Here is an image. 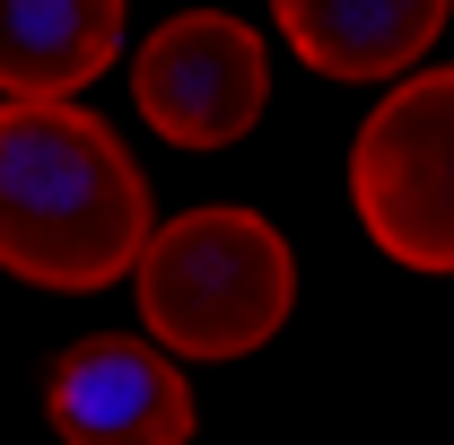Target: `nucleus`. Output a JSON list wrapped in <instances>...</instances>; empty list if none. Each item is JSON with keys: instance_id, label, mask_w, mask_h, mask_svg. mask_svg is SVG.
I'll return each instance as SVG.
<instances>
[{"instance_id": "f257e3e1", "label": "nucleus", "mask_w": 454, "mask_h": 445, "mask_svg": "<svg viewBox=\"0 0 454 445\" xmlns=\"http://www.w3.org/2000/svg\"><path fill=\"white\" fill-rule=\"evenodd\" d=\"M149 245V183L88 105H0V271L106 288Z\"/></svg>"}, {"instance_id": "f03ea898", "label": "nucleus", "mask_w": 454, "mask_h": 445, "mask_svg": "<svg viewBox=\"0 0 454 445\" xmlns=\"http://www.w3.org/2000/svg\"><path fill=\"white\" fill-rule=\"evenodd\" d=\"M131 279H140V324L167 358H245L297 306V254L245 201H210L149 227Z\"/></svg>"}, {"instance_id": "7ed1b4c3", "label": "nucleus", "mask_w": 454, "mask_h": 445, "mask_svg": "<svg viewBox=\"0 0 454 445\" xmlns=\"http://www.w3.org/2000/svg\"><path fill=\"white\" fill-rule=\"evenodd\" d=\"M349 201L376 254H394L402 271L454 279V61L394 79L385 105L358 122Z\"/></svg>"}, {"instance_id": "20e7f679", "label": "nucleus", "mask_w": 454, "mask_h": 445, "mask_svg": "<svg viewBox=\"0 0 454 445\" xmlns=\"http://www.w3.org/2000/svg\"><path fill=\"white\" fill-rule=\"evenodd\" d=\"M271 97V53L245 18L227 9H184L140 35L131 53V105L167 149H227L254 131Z\"/></svg>"}, {"instance_id": "39448f33", "label": "nucleus", "mask_w": 454, "mask_h": 445, "mask_svg": "<svg viewBox=\"0 0 454 445\" xmlns=\"http://www.w3.org/2000/svg\"><path fill=\"white\" fill-rule=\"evenodd\" d=\"M44 419L61 445H184L192 437V385L158 340L88 332L53 358Z\"/></svg>"}, {"instance_id": "423d86ee", "label": "nucleus", "mask_w": 454, "mask_h": 445, "mask_svg": "<svg viewBox=\"0 0 454 445\" xmlns=\"http://www.w3.org/2000/svg\"><path fill=\"white\" fill-rule=\"evenodd\" d=\"M122 53V0H0V97L70 105Z\"/></svg>"}, {"instance_id": "0eeeda50", "label": "nucleus", "mask_w": 454, "mask_h": 445, "mask_svg": "<svg viewBox=\"0 0 454 445\" xmlns=\"http://www.w3.org/2000/svg\"><path fill=\"white\" fill-rule=\"evenodd\" d=\"M454 0H271L288 53L324 79H411Z\"/></svg>"}]
</instances>
